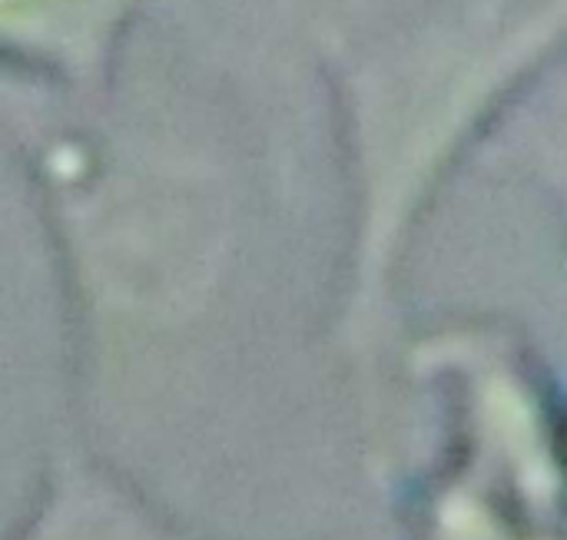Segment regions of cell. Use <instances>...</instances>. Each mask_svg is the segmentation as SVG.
<instances>
[{
	"label": "cell",
	"instance_id": "1",
	"mask_svg": "<svg viewBox=\"0 0 567 540\" xmlns=\"http://www.w3.org/2000/svg\"><path fill=\"white\" fill-rule=\"evenodd\" d=\"M60 521L40 540H156L136 518L103 501H80L56 515Z\"/></svg>",
	"mask_w": 567,
	"mask_h": 540
}]
</instances>
